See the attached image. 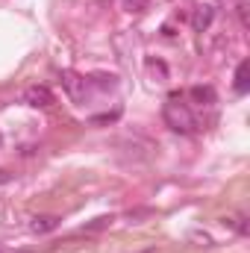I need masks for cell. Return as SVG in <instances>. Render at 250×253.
<instances>
[{"instance_id": "cell-1", "label": "cell", "mask_w": 250, "mask_h": 253, "mask_svg": "<svg viewBox=\"0 0 250 253\" xmlns=\"http://www.w3.org/2000/svg\"><path fill=\"white\" fill-rule=\"evenodd\" d=\"M162 118H165V124L171 126L174 132H194V129H197V118L191 115L188 103H183L177 94L165 100V106H162Z\"/></svg>"}, {"instance_id": "cell-2", "label": "cell", "mask_w": 250, "mask_h": 253, "mask_svg": "<svg viewBox=\"0 0 250 253\" xmlns=\"http://www.w3.org/2000/svg\"><path fill=\"white\" fill-rule=\"evenodd\" d=\"M24 103L27 106H33V109H50L53 103H56V97H53V91L47 88V85H27L24 88Z\"/></svg>"}, {"instance_id": "cell-3", "label": "cell", "mask_w": 250, "mask_h": 253, "mask_svg": "<svg viewBox=\"0 0 250 253\" xmlns=\"http://www.w3.org/2000/svg\"><path fill=\"white\" fill-rule=\"evenodd\" d=\"M212 21H215V6L203 3V6H197V9H194V18H191V30H194V33H206V30L212 27Z\"/></svg>"}, {"instance_id": "cell-4", "label": "cell", "mask_w": 250, "mask_h": 253, "mask_svg": "<svg viewBox=\"0 0 250 253\" xmlns=\"http://www.w3.org/2000/svg\"><path fill=\"white\" fill-rule=\"evenodd\" d=\"M188 97H191L194 103H200V106H212V103L218 100V94H215L212 85H191V88H188Z\"/></svg>"}, {"instance_id": "cell-5", "label": "cell", "mask_w": 250, "mask_h": 253, "mask_svg": "<svg viewBox=\"0 0 250 253\" xmlns=\"http://www.w3.org/2000/svg\"><path fill=\"white\" fill-rule=\"evenodd\" d=\"M59 227V218L56 215H36L33 221H30V230L36 233V236H44V233H50V230H56Z\"/></svg>"}, {"instance_id": "cell-6", "label": "cell", "mask_w": 250, "mask_h": 253, "mask_svg": "<svg viewBox=\"0 0 250 253\" xmlns=\"http://www.w3.org/2000/svg\"><path fill=\"white\" fill-rule=\"evenodd\" d=\"M233 88H236V94H248V88H250V62L248 59H242L239 68H236V83H233Z\"/></svg>"}, {"instance_id": "cell-7", "label": "cell", "mask_w": 250, "mask_h": 253, "mask_svg": "<svg viewBox=\"0 0 250 253\" xmlns=\"http://www.w3.org/2000/svg\"><path fill=\"white\" fill-rule=\"evenodd\" d=\"M62 83H65V88L71 91V97H80V88H85V80H80L74 71H65V74H62Z\"/></svg>"}, {"instance_id": "cell-8", "label": "cell", "mask_w": 250, "mask_h": 253, "mask_svg": "<svg viewBox=\"0 0 250 253\" xmlns=\"http://www.w3.org/2000/svg\"><path fill=\"white\" fill-rule=\"evenodd\" d=\"M109 224H112V215H103V218H94L91 224H85V230L94 233V230H103V227H109Z\"/></svg>"}, {"instance_id": "cell-9", "label": "cell", "mask_w": 250, "mask_h": 253, "mask_svg": "<svg viewBox=\"0 0 250 253\" xmlns=\"http://www.w3.org/2000/svg\"><path fill=\"white\" fill-rule=\"evenodd\" d=\"M147 6H150V0H124L126 12H144Z\"/></svg>"}, {"instance_id": "cell-10", "label": "cell", "mask_w": 250, "mask_h": 253, "mask_svg": "<svg viewBox=\"0 0 250 253\" xmlns=\"http://www.w3.org/2000/svg\"><path fill=\"white\" fill-rule=\"evenodd\" d=\"M236 12H239V21H242V27L248 30V27H250V21H248V0L236 3Z\"/></svg>"}, {"instance_id": "cell-11", "label": "cell", "mask_w": 250, "mask_h": 253, "mask_svg": "<svg viewBox=\"0 0 250 253\" xmlns=\"http://www.w3.org/2000/svg\"><path fill=\"white\" fill-rule=\"evenodd\" d=\"M9 180H12V174H9V171H3V168H0V186H6V183H9Z\"/></svg>"}, {"instance_id": "cell-12", "label": "cell", "mask_w": 250, "mask_h": 253, "mask_svg": "<svg viewBox=\"0 0 250 253\" xmlns=\"http://www.w3.org/2000/svg\"><path fill=\"white\" fill-rule=\"evenodd\" d=\"M0 144H3V135H0Z\"/></svg>"}, {"instance_id": "cell-13", "label": "cell", "mask_w": 250, "mask_h": 253, "mask_svg": "<svg viewBox=\"0 0 250 253\" xmlns=\"http://www.w3.org/2000/svg\"><path fill=\"white\" fill-rule=\"evenodd\" d=\"M236 3H242V0H236Z\"/></svg>"}, {"instance_id": "cell-14", "label": "cell", "mask_w": 250, "mask_h": 253, "mask_svg": "<svg viewBox=\"0 0 250 253\" xmlns=\"http://www.w3.org/2000/svg\"><path fill=\"white\" fill-rule=\"evenodd\" d=\"M0 253H6V251H0Z\"/></svg>"}]
</instances>
